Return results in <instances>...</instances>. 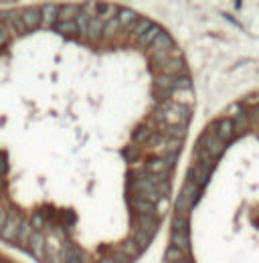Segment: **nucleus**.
Instances as JSON below:
<instances>
[{
  "mask_svg": "<svg viewBox=\"0 0 259 263\" xmlns=\"http://www.w3.org/2000/svg\"><path fill=\"white\" fill-rule=\"evenodd\" d=\"M197 144H199V146H203V148H205V150H207V152H209V154H211L215 160H217V158H219V156L225 152V146H227V144H223V142H221V140L215 136L213 124H211V126H209V128H207L205 132H203V136L199 138V142H197Z\"/></svg>",
  "mask_w": 259,
  "mask_h": 263,
  "instance_id": "f257e3e1",
  "label": "nucleus"
},
{
  "mask_svg": "<svg viewBox=\"0 0 259 263\" xmlns=\"http://www.w3.org/2000/svg\"><path fill=\"white\" fill-rule=\"evenodd\" d=\"M20 16V22H22V28L24 32H30L34 28L41 26V10L39 8H26V10H20L18 12Z\"/></svg>",
  "mask_w": 259,
  "mask_h": 263,
  "instance_id": "f03ea898",
  "label": "nucleus"
},
{
  "mask_svg": "<svg viewBox=\"0 0 259 263\" xmlns=\"http://www.w3.org/2000/svg\"><path fill=\"white\" fill-rule=\"evenodd\" d=\"M134 225H136V231H142L150 237H154V233L158 231V217H150V215H136L134 219Z\"/></svg>",
  "mask_w": 259,
  "mask_h": 263,
  "instance_id": "7ed1b4c3",
  "label": "nucleus"
},
{
  "mask_svg": "<svg viewBox=\"0 0 259 263\" xmlns=\"http://www.w3.org/2000/svg\"><path fill=\"white\" fill-rule=\"evenodd\" d=\"M160 75H170V77L187 75V65L182 59H166L160 65Z\"/></svg>",
  "mask_w": 259,
  "mask_h": 263,
  "instance_id": "20e7f679",
  "label": "nucleus"
},
{
  "mask_svg": "<svg viewBox=\"0 0 259 263\" xmlns=\"http://www.w3.org/2000/svg\"><path fill=\"white\" fill-rule=\"evenodd\" d=\"M138 18H140V14L134 12V10H128V8H120V10L116 12V20H118L120 28L126 30V32L132 30V26L138 22Z\"/></svg>",
  "mask_w": 259,
  "mask_h": 263,
  "instance_id": "39448f33",
  "label": "nucleus"
},
{
  "mask_svg": "<svg viewBox=\"0 0 259 263\" xmlns=\"http://www.w3.org/2000/svg\"><path fill=\"white\" fill-rule=\"evenodd\" d=\"M144 168H146L148 174H158V176H170V172H172V170L168 168V164L164 162L162 156L150 158L148 162H144Z\"/></svg>",
  "mask_w": 259,
  "mask_h": 263,
  "instance_id": "423d86ee",
  "label": "nucleus"
},
{
  "mask_svg": "<svg viewBox=\"0 0 259 263\" xmlns=\"http://www.w3.org/2000/svg\"><path fill=\"white\" fill-rule=\"evenodd\" d=\"M209 176H211V170H207V168H203V166H199V164H191V168H189V178L187 180H191L193 184H197L199 188H203L207 182H209Z\"/></svg>",
  "mask_w": 259,
  "mask_h": 263,
  "instance_id": "0eeeda50",
  "label": "nucleus"
},
{
  "mask_svg": "<svg viewBox=\"0 0 259 263\" xmlns=\"http://www.w3.org/2000/svg\"><path fill=\"white\" fill-rule=\"evenodd\" d=\"M18 229H20V221H18L16 217H8V219L2 223V227H0V237H2L4 241H16Z\"/></svg>",
  "mask_w": 259,
  "mask_h": 263,
  "instance_id": "6e6552de",
  "label": "nucleus"
},
{
  "mask_svg": "<svg viewBox=\"0 0 259 263\" xmlns=\"http://www.w3.org/2000/svg\"><path fill=\"white\" fill-rule=\"evenodd\" d=\"M213 130H215V136H217L223 144H227V142H231V140L235 138V136H233V126H231V120H227V118L213 122Z\"/></svg>",
  "mask_w": 259,
  "mask_h": 263,
  "instance_id": "1a4fd4ad",
  "label": "nucleus"
},
{
  "mask_svg": "<svg viewBox=\"0 0 259 263\" xmlns=\"http://www.w3.org/2000/svg\"><path fill=\"white\" fill-rule=\"evenodd\" d=\"M130 209L134 211V215H150V217H158L154 205H150L148 201L138 199V196H130Z\"/></svg>",
  "mask_w": 259,
  "mask_h": 263,
  "instance_id": "9d476101",
  "label": "nucleus"
},
{
  "mask_svg": "<svg viewBox=\"0 0 259 263\" xmlns=\"http://www.w3.org/2000/svg\"><path fill=\"white\" fill-rule=\"evenodd\" d=\"M2 20L6 22L4 26H6L8 30H14V32H18V35H26L24 28H22V22H20V16H18L16 10H4V12H2Z\"/></svg>",
  "mask_w": 259,
  "mask_h": 263,
  "instance_id": "9b49d317",
  "label": "nucleus"
},
{
  "mask_svg": "<svg viewBox=\"0 0 259 263\" xmlns=\"http://www.w3.org/2000/svg\"><path fill=\"white\" fill-rule=\"evenodd\" d=\"M193 158H195V164H199V166H203V168H207V170H211L215 164H217V160L203 148V146H195V152H193Z\"/></svg>",
  "mask_w": 259,
  "mask_h": 263,
  "instance_id": "f8f14e48",
  "label": "nucleus"
},
{
  "mask_svg": "<svg viewBox=\"0 0 259 263\" xmlns=\"http://www.w3.org/2000/svg\"><path fill=\"white\" fill-rule=\"evenodd\" d=\"M103 20H99L97 16H91L89 20H87V28H85V37L83 39H87V41H97V39H101V30H103Z\"/></svg>",
  "mask_w": 259,
  "mask_h": 263,
  "instance_id": "ddd939ff",
  "label": "nucleus"
},
{
  "mask_svg": "<svg viewBox=\"0 0 259 263\" xmlns=\"http://www.w3.org/2000/svg\"><path fill=\"white\" fill-rule=\"evenodd\" d=\"M170 47H174V41H172V37H170L166 30H162V32L152 41V45H150V53L154 55V53H158V51H166V49H170Z\"/></svg>",
  "mask_w": 259,
  "mask_h": 263,
  "instance_id": "4468645a",
  "label": "nucleus"
},
{
  "mask_svg": "<svg viewBox=\"0 0 259 263\" xmlns=\"http://www.w3.org/2000/svg\"><path fill=\"white\" fill-rule=\"evenodd\" d=\"M45 245H47V239L43 237V233H34V231H32V235L28 237V249H30L39 259L43 257Z\"/></svg>",
  "mask_w": 259,
  "mask_h": 263,
  "instance_id": "2eb2a0df",
  "label": "nucleus"
},
{
  "mask_svg": "<svg viewBox=\"0 0 259 263\" xmlns=\"http://www.w3.org/2000/svg\"><path fill=\"white\" fill-rule=\"evenodd\" d=\"M195 207V201L184 196V194H178V201H176V215L174 217H182V219H189L191 211Z\"/></svg>",
  "mask_w": 259,
  "mask_h": 263,
  "instance_id": "dca6fc26",
  "label": "nucleus"
},
{
  "mask_svg": "<svg viewBox=\"0 0 259 263\" xmlns=\"http://www.w3.org/2000/svg\"><path fill=\"white\" fill-rule=\"evenodd\" d=\"M160 132L164 134V138L184 140L189 134V126H164V124H160Z\"/></svg>",
  "mask_w": 259,
  "mask_h": 263,
  "instance_id": "f3484780",
  "label": "nucleus"
},
{
  "mask_svg": "<svg viewBox=\"0 0 259 263\" xmlns=\"http://www.w3.org/2000/svg\"><path fill=\"white\" fill-rule=\"evenodd\" d=\"M57 14H59V6L57 4H47L43 10H41V24H55L57 22Z\"/></svg>",
  "mask_w": 259,
  "mask_h": 263,
  "instance_id": "a211bd4d",
  "label": "nucleus"
},
{
  "mask_svg": "<svg viewBox=\"0 0 259 263\" xmlns=\"http://www.w3.org/2000/svg\"><path fill=\"white\" fill-rule=\"evenodd\" d=\"M79 12H81V6H77V4H65V6H59L57 20H75Z\"/></svg>",
  "mask_w": 259,
  "mask_h": 263,
  "instance_id": "6ab92c4d",
  "label": "nucleus"
},
{
  "mask_svg": "<svg viewBox=\"0 0 259 263\" xmlns=\"http://www.w3.org/2000/svg\"><path fill=\"white\" fill-rule=\"evenodd\" d=\"M162 30H164L162 26H158V24H152V26H150V28H148V30H146V32H144L140 39H138V45H140V47H150V45H152V41H154V39H156V37H158Z\"/></svg>",
  "mask_w": 259,
  "mask_h": 263,
  "instance_id": "aec40b11",
  "label": "nucleus"
},
{
  "mask_svg": "<svg viewBox=\"0 0 259 263\" xmlns=\"http://www.w3.org/2000/svg\"><path fill=\"white\" fill-rule=\"evenodd\" d=\"M150 136H152V130L148 128V126H138L134 134H132V140H134V144L136 146H144V144H148V140H150Z\"/></svg>",
  "mask_w": 259,
  "mask_h": 263,
  "instance_id": "412c9836",
  "label": "nucleus"
},
{
  "mask_svg": "<svg viewBox=\"0 0 259 263\" xmlns=\"http://www.w3.org/2000/svg\"><path fill=\"white\" fill-rule=\"evenodd\" d=\"M170 245L176 247L178 251H182L184 255H189V251H191V239H189V235L172 233V243H170Z\"/></svg>",
  "mask_w": 259,
  "mask_h": 263,
  "instance_id": "4be33fe9",
  "label": "nucleus"
},
{
  "mask_svg": "<svg viewBox=\"0 0 259 263\" xmlns=\"http://www.w3.org/2000/svg\"><path fill=\"white\" fill-rule=\"evenodd\" d=\"M55 28H57L61 35H65V37H75V35H77V24H75V20H57V22H55Z\"/></svg>",
  "mask_w": 259,
  "mask_h": 263,
  "instance_id": "5701e85b",
  "label": "nucleus"
},
{
  "mask_svg": "<svg viewBox=\"0 0 259 263\" xmlns=\"http://www.w3.org/2000/svg\"><path fill=\"white\" fill-rule=\"evenodd\" d=\"M231 126H233V136H241L243 132L247 130V126H249V120H247L245 112H241L239 116H235V118L231 120Z\"/></svg>",
  "mask_w": 259,
  "mask_h": 263,
  "instance_id": "b1692460",
  "label": "nucleus"
},
{
  "mask_svg": "<svg viewBox=\"0 0 259 263\" xmlns=\"http://www.w3.org/2000/svg\"><path fill=\"white\" fill-rule=\"evenodd\" d=\"M150 26H152V22H150L148 18H142V16H140V18H138V22L132 26V39H134V41H138V39H140V37H142Z\"/></svg>",
  "mask_w": 259,
  "mask_h": 263,
  "instance_id": "393cba45",
  "label": "nucleus"
},
{
  "mask_svg": "<svg viewBox=\"0 0 259 263\" xmlns=\"http://www.w3.org/2000/svg\"><path fill=\"white\" fill-rule=\"evenodd\" d=\"M180 148H182V140L164 138V142H162V154H178Z\"/></svg>",
  "mask_w": 259,
  "mask_h": 263,
  "instance_id": "a878e982",
  "label": "nucleus"
},
{
  "mask_svg": "<svg viewBox=\"0 0 259 263\" xmlns=\"http://www.w3.org/2000/svg\"><path fill=\"white\" fill-rule=\"evenodd\" d=\"M174 81H176V77H170V75H158V77L154 79L156 87H158V89H162L164 93L174 89Z\"/></svg>",
  "mask_w": 259,
  "mask_h": 263,
  "instance_id": "bb28decb",
  "label": "nucleus"
},
{
  "mask_svg": "<svg viewBox=\"0 0 259 263\" xmlns=\"http://www.w3.org/2000/svg\"><path fill=\"white\" fill-rule=\"evenodd\" d=\"M118 30H120V24H118V20H116V16H114L112 20H107V22L103 24L101 37H103V39H114V37L118 35Z\"/></svg>",
  "mask_w": 259,
  "mask_h": 263,
  "instance_id": "cd10ccee",
  "label": "nucleus"
},
{
  "mask_svg": "<svg viewBox=\"0 0 259 263\" xmlns=\"http://www.w3.org/2000/svg\"><path fill=\"white\" fill-rule=\"evenodd\" d=\"M132 241H134V245H136L140 251H144V249L152 243V237H150V235H146V233H142V231H136V233H134V237H132Z\"/></svg>",
  "mask_w": 259,
  "mask_h": 263,
  "instance_id": "c85d7f7f",
  "label": "nucleus"
},
{
  "mask_svg": "<svg viewBox=\"0 0 259 263\" xmlns=\"http://www.w3.org/2000/svg\"><path fill=\"white\" fill-rule=\"evenodd\" d=\"M172 233H178V235H189V219L174 217V221H172Z\"/></svg>",
  "mask_w": 259,
  "mask_h": 263,
  "instance_id": "c756f323",
  "label": "nucleus"
},
{
  "mask_svg": "<svg viewBox=\"0 0 259 263\" xmlns=\"http://www.w3.org/2000/svg\"><path fill=\"white\" fill-rule=\"evenodd\" d=\"M122 253H124L126 257H130V259H134V257H138L142 251L134 245V241H132V239H126V241L122 243Z\"/></svg>",
  "mask_w": 259,
  "mask_h": 263,
  "instance_id": "7c9ffc66",
  "label": "nucleus"
},
{
  "mask_svg": "<svg viewBox=\"0 0 259 263\" xmlns=\"http://www.w3.org/2000/svg\"><path fill=\"white\" fill-rule=\"evenodd\" d=\"M182 257H189V255H184L182 251H178L176 247L170 245V247L166 249V257H164V259H166V263H176V261H180Z\"/></svg>",
  "mask_w": 259,
  "mask_h": 263,
  "instance_id": "2f4dec72",
  "label": "nucleus"
},
{
  "mask_svg": "<svg viewBox=\"0 0 259 263\" xmlns=\"http://www.w3.org/2000/svg\"><path fill=\"white\" fill-rule=\"evenodd\" d=\"M239 114H241V104H231L229 110H227V114H225V118H227V120H233V118L239 116Z\"/></svg>",
  "mask_w": 259,
  "mask_h": 263,
  "instance_id": "473e14b6",
  "label": "nucleus"
},
{
  "mask_svg": "<svg viewBox=\"0 0 259 263\" xmlns=\"http://www.w3.org/2000/svg\"><path fill=\"white\" fill-rule=\"evenodd\" d=\"M126 154H128V158H130V162H136V160H140L138 158V154H140V150L136 148V144H132L128 150H126Z\"/></svg>",
  "mask_w": 259,
  "mask_h": 263,
  "instance_id": "72a5a7b5",
  "label": "nucleus"
},
{
  "mask_svg": "<svg viewBox=\"0 0 259 263\" xmlns=\"http://www.w3.org/2000/svg\"><path fill=\"white\" fill-rule=\"evenodd\" d=\"M8 41H10V30L2 24V26H0V47H4Z\"/></svg>",
  "mask_w": 259,
  "mask_h": 263,
  "instance_id": "f704fd0d",
  "label": "nucleus"
},
{
  "mask_svg": "<svg viewBox=\"0 0 259 263\" xmlns=\"http://www.w3.org/2000/svg\"><path fill=\"white\" fill-rule=\"evenodd\" d=\"M162 158H164V162L168 164V168L172 170V168L176 166V160H178V154H164Z\"/></svg>",
  "mask_w": 259,
  "mask_h": 263,
  "instance_id": "c9c22d12",
  "label": "nucleus"
},
{
  "mask_svg": "<svg viewBox=\"0 0 259 263\" xmlns=\"http://www.w3.org/2000/svg\"><path fill=\"white\" fill-rule=\"evenodd\" d=\"M97 263H116L114 259H112V255H107V257H103V259H99Z\"/></svg>",
  "mask_w": 259,
  "mask_h": 263,
  "instance_id": "e433bc0d",
  "label": "nucleus"
},
{
  "mask_svg": "<svg viewBox=\"0 0 259 263\" xmlns=\"http://www.w3.org/2000/svg\"><path fill=\"white\" fill-rule=\"evenodd\" d=\"M0 26H2V22H0Z\"/></svg>",
  "mask_w": 259,
  "mask_h": 263,
  "instance_id": "4c0bfd02",
  "label": "nucleus"
}]
</instances>
